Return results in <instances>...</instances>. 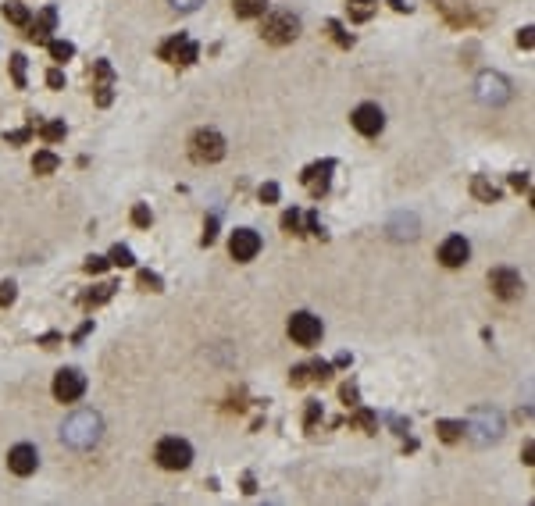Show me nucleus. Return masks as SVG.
<instances>
[{
	"label": "nucleus",
	"instance_id": "obj_13",
	"mask_svg": "<svg viewBox=\"0 0 535 506\" xmlns=\"http://www.w3.org/2000/svg\"><path fill=\"white\" fill-rule=\"evenodd\" d=\"M332 172H336V161H318V164H311L300 175V182L311 189L314 196H325L328 193V182H332Z\"/></svg>",
	"mask_w": 535,
	"mask_h": 506
},
{
	"label": "nucleus",
	"instance_id": "obj_21",
	"mask_svg": "<svg viewBox=\"0 0 535 506\" xmlns=\"http://www.w3.org/2000/svg\"><path fill=\"white\" fill-rule=\"evenodd\" d=\"M418 236V221L414 214H407V218H396L393 221V239H414Z\"/></svg>",
	"mask_w": 535,
	"mask_h": 506
},
{
	"label": "nucleus",
	"instance_id": "obj_26",
	"mask_svg": "<svg viewBox=\"0 0 535 506\" xmlns=\"http://www.w3.org/2000/svg\"><path fill=\"white\" fill-rule=\"evenodd\" d=\"M108 264H114V267H132V264H136V257H132V250H129V246H121V243H118V246L111 250Z\"/></svg>",
	"mask_w": 535,
	"mask_h": 506
},
{
	"label": "nucleus",
	"instance_id": "obj_34",
	"mask_svg": "<svg viewBox=\"0 0 535 506\" xmlns=\"http://www.w3.org/2000/svg\"><path fill=\"white\" fill-rule=\"evenodd\" d=\"M14 296H18L14 282H0V307H11V303H14Z\"/></svg>",
	"mask_w": 535,
	"mask_h": 506
},
{
	"label": "nucleus",
	"instance_id": "obj_40",
	"mask_svg": "<svg viewBox=\"0 0 535 506\" xmlns=\"http://www.w3.org/2000/svg\"><path fill=\"white\" fill-rule=\"evenodd\" d=\"M47 86H50V90H61V86H65V72H61V68H50V72H47Z\"/></svg>",
	"mask_w": 535,
	"mask_h": 506
},
{
	"label": "nucleus",
	"instance_id": "obj_7",
	"mask_svg": "<svg viewBox=\"0 0 535 506\" xmlns=\"http://www.w3.org/2000/svg\"><path fill=\"white\" fill-rule=\"evenodd\" d=\"M161 61H168V65H182V68H186V65H193V61L200 57V47L193 43V39L190 36H172V39H164V43H161Z\"/></svg>",
	"mask_w": 535,
	"mask_h": 506
},
{
	"label": "nucleus",
	"instance_id": "obj_45",
	"mask_svg": "<svg viewBox=\"0 0 535 506\" xmlns=\"http://www.w3.org/2000/svg\"><path fill=\"white\" fill-rule=\"evenodd\" d=\"M318 414H321V407H318V403H311V407H307V428H314Z\"/></svg>",
	"mask_w": 535,
	"mask_h": 506
},
{
	"label": "nucleus",
	"instance_id": "obj_35",
	"mask_svg": "<svg viewBox=\"0 0 535 506\" xmlns=\"http://www.w3.org/2000/svg\"><path fill=\"white\" fill-rule=\"evenodd\" d=\"M307 382H311V371H307V364H300V367L290 371V385H307Z\"/></svg>",
	"mask_w": 535,
	"mask_h": 506
},
{
	"label": "nucleus",
	"instance_id": "obj_27",
	"mask_svg": "<svg viewBox=\"0 0 535 506\" xmlns=\"http://www.w3.org/2000/svg\"><path fill=\"white\" fill-rule=\"evenodd\" d=\"M282 228L293 232V236H303V214H300V210H285V214H282Z\"/></svg>",
	"mask_w": 535,
	"mask_h": 506
},
{
	"label": "nucleus",
	"instance_id": "obj_4",
	"mask_svg": "<svg viewBox=\"0 0 535 506\" xmlns=\"http://www.w3.org/2000/svg\"><path fill=\"white\" fill-rule=\"evenodd\" d=\"M154 460L161 463L164 471H186L190 463H193V446H190L186 438H161Z\"/></svg>",
	"mask_w": 535,
	"mask_h": 506
},
{
	"label": "nucleus",
	"instance_id": "obj_25",
	"mask_svg": "<svg viewBox=\"0 0 535 506\" xmlns=\"http://www.w3.org/2000/svg\"><path fill=\"white\" fill-rule=\"evenodd\" d=\"M114 289H118V285H111V282H108V285H97V292L82 296V303H86V307H100V303H108V300L114 296Z\"/></svg>",
	"mask_w": 535,
	"mask_h": 506
},
{
	"label": "nucleus",
	"instance_id": "obj_44",
	"mask_svg": "<svg viewBox=\"0 0 535 506\" xmlns=\"http://www.w3.org/2000/svg\"><path fill=\"white\" fill-rule=\"evenodd\" d=\"M97 103H100V108H108V103H111V86H97Z\"/></svg>",
	"mask_w": 535,
	"mask_h": 506
},
{
	"label": "nucleus",
	"instance_id": "obj_8",
	"mask_svg": "<svg viewBox=\"0 0 535 506\" xmlns=\"http://www.w3.org/2000/svg\"><path fill=\"white\" fill-rule=\"evenodd\" d=\"M290 339L293 343H300V346H314V343H321V318H314V314H307V310H296L293 318H290Z\"/></svg>",
	"mask_w": 535,
	"mask_h": 506
},
{
	"label": "nucleus",
	"instance_id": "obj_6",
	"mask_svg": "<svg viewBox=\"0 0 535 506\" xmlns=\"http://www.w3.org/2000/svg\"><path fill=\"white\" fill-rule=\"evenodd\" d=\"M475 97L482 103H489V108H500V103L510 100V82L500 75V72H482L475 79Z\"/></svg>",
	"mask_w": 535,
	"mask_h": 506
},
{
	"label": "nucleus",
	"instance_id": "obj_29",
	"mask_svg": "<svg viewBox=\"0 0 535 506\" xmlns=\"http://www.w3.org/2000/svg\"><path fill=\"white\" fill-rule=\"evenodd\" d=\"M307 371H311V382H328V378H332V364H325V361L307 364Z\"/></svg>",
	"mask_w": 535,
	"mask_h": 506
},
{
	"label": "nucleus",
	"instance_id": "obj_41",
	"mask_svg": "<svg viewBox=\"0 0 535 506\" xmlns=\"http://www.w3.org/2000/svg\"><path fill=\"white\" fill-rule=\"evenodd\" d=\"M343 403H346V407H357V385H354V382L343 385Z\"/></svg>",
	"mask_w": 535,
	"mask_h": 506
},
{
	"label": "nucleus",
	"instance_id": "obj_3",
	"mask_svg": "<svg viewBox=\"0 0 535 506\" xmlns=\"http://www.w3.org/2000/svg\"><path fill=\"white\" fill-rule=\"evenodd\" d=\"M261 36L268 39V43H275V47L293 43V39L300 36V18L293 11H272L264 18V26H261Z\"/></svg>",
	"mask_w": 535,
	"mask_h": 506
},
{
	"label": "nucleus",
	"instance_id": "obj_48",
	"mask_svg": "<svg viewBox=\"0 0 535 506\" xmlns=\"http://www.w3.org/2000/svg\"><path fill=\"white\" fill-rule=\"evenodd\" d=\"M393 4V11H410V4H403V0H389Z\"/></svg>",
	"mask_w": 535,
	"mask_h": 506
},
{
	"label": "nucleus",
	"instance_id": "obj_14",
	"mask_svg": "<svg viewBox=\"0 0 535 506\" xmlns=\"http://www.w3.org/2000/svg\"><path fill=\"white\" fill-rule=\"evenodd\" d=\"M36 463H39V453H36V446H29V442H22V446H14V449L8 453V467H11L18 478H29V474L36 471Z\"/></svg>",
	"mask_w": 535,
	"mask_h": 506
},
{
	"label": "nucleus",
	"instance_id": "obj_9",
	"mask_svg": "<svg viewBox=\"0 0 535 506\" xmlns=\"http://www.w3.org/2000/svg\"><path fill=\"white\" fill-rule=\"evenodd\" d=\"M489 289L496 292L500 300H518V296H521V289H525V282H521L518 271L496 267V271H489Z\"/></svg>",
	"mask_w": 535,
	"mask_h": 506
},
{
	"label": "nucleus",
	"instance_id": "obj_19",
	"mask_svg": "<svg viewBox=\"0 0 535 506\" xmlns=\"http://www.w3.org/2000/svg\"><path fill=\"white\" fill-rule=\"evenodd\" d=\"M4 18H8V22H14V26H29L32 22L29 8L22 4V0H8V4H4Z\"/></svg>",
	"mask_w": 535,
	"mask_h": 506
},
{
	"label": "nucleus",
	"instance_id": "obj_11",
	"mask_svg": "<svg viewBox=\"0 0 535 506\" xmlns=\"http://www.w3.org/2000/svg\"><path fill=\"white\" fill-rule=\"evenodd\" d=\"M86 392V378H82L79 371H57V378H54V396L61 399V403H75V399Z\"/></svg>",
	"mask_w": 535,
	"mask_h": 506
},
{
	"label": "nucleus",
	"instance_id": "obj_24",
	"mask_svg": "<svg viewBox=\"0 0 535 506\" xmlns=\"http://www.w3.org/2000/svg\"><path fill=\"white\" fill-rule=\"evenodd\" d=\"M47 47H50V57L57 61V65H65V61H68V57L75 54V47L68 43V39H50Z\"/></svg>",
	"mask_w": 535,
	"mask_h": 506
},
{
	"label": "nucleus",
	"instance_id": "obj_33",
	"mask_svg": "<svg viewBox=\"0 0 535 506\" xmlns=\"http://www.w3.org/2000/svg\"><path fill=\"white\" fill-rule=\"evenodd\" d=\"M328 32H332V39H336L339 47H354V36H346V32H343V26L336 22V18L328 22Z\"/></svg>",
	"mask_w": 535,
	"mask_h": 506
},
{
	"label": "nucleus",
	"instance_id": "obj_31",
	"mask_svg": "<svg viewBox=\"0 0 535 506\" xmlns=\"http://www.w3.org/2000/svg\"><path fill=\"white\" fill-rule=\"evenodd\" d=\"M354 425L364 428V432H375V428H378V421H375L372 410H357V414H354Z\"/></svg>",
	"mask_w": 535,
	"mask_h": 506
},
{
	"label": "nucleus",
	"instance_id": "obj_17",
	"mask_svg": "<svg viewBox=\"0 0 535 506\" xmlns=\"http://www.w3.org/2000/svg\"><path fill=\"white\" fill-rule=\"evenodd\" d=\"M471 193H475L482 203H496V200H500V189L492 185L485 175H475V182H471Z\"/></svg>",
	"mask_w": 535,
	"mask_h": 506
},
{
	"label": "nucleus",
	"instance_id": "obj_18",
	"mask_svg": "<svg viewBox=\"0 0 535 506\" xmlns=\"http://www.w3.org/2000/svg\"><path fill=\"white\" fill-rule=\"evenodd\" d=\"M57 164H61V161H57V154L39 150V154L32 157V172H36V175H54V172H57Z\"/></svg>",
	"mask_w": 535,
	"mask_h": 506
},
{
	"label": "nucleus",
	"instance_id": "obj_32",
	"mask_svg": "<svg viewBox=\"0 0 535 506\" xmlns=\"http://www.w3.org/2000/svg\"><path fill=\"white\" fill-rule=\"evenodd\" d=\"M139 285H143V289H150V292H161V289H164L161 275H154V271H139Z\"/></svg>",
	"mask_w": 535,
	"mask_h": 506
},
{
	"label": "nucleus",
	"instance_id": "obj_16",
	"mask_svg": "<svg viewBox=\"0 0 535 506\" xmlns=\"http://www.w3.org/2000/svg\"><path fill=\"white\" fill-rule=\"evenodd\" d=\"M54 26H57V11L54 8H43V11H39V18H36V22H29L26 29V36L32 39V43H50V32H54Z\"/></svg>",
	"mask_w": 535,
	"mask_h": 506
},
{
	"label": "nucleus",
	"instance_id": "obj_38",
	"mask_svg": "<svg viewBox=\"0 0 535 506\" xmlns=\"http://www.w3.org/2000/svg\"><path fill=\"white\" fill-rule=\"evenodd\" d=\"M214 236H218V218H211L208 225H203V239H200V243H203V246H211Z\"/></svg>",
	"mask_w": 535,
	"mask_h": 506
},
{
	"label": "nucleus",
	"instance_id": "obj_43",
	"mask_svg": "<svg viewBox=\"0 0 535 506\" xmlns=\"http://www.w3.org/2000/svg\"><path fill=\"white\" fill-rule=\"evenodd\" d=\"M29 136H32V125H29V129H18V132H8L4 139H8V143H26Z\"/></svg>",
	"mask_w": 535,
	"mask_h": 506
},
{
	"label": "nucleus",
	"instance_id": "obj_1",
	"mask_svg": "<svg viewBox=\"0 0 535 506\" xmlns=\"http://www.w3.org/2000/svg\"><path fill=\"white\" fill-rule=\"evenodd\" d=\"M100 432H104V421H100L97 410H79L65 421V428H61V438H65V446L72 449H93L100 442Z\"/></svg>",
	"mask_w": 535,
	"mask_h": 506
},
{
	"label": "nucleus",
	"instance_id": "obj_5",
	"mask_svg": "<svg viewBox=\"0 0 535 506\" xmlns=\"http://www.w3.org/2000/svg\"><path fill=\"white\" fill-rule=\"evenodd\" d=\"M190 157L196 164H218L225 157V139L214 129H196L190 139Z\"/></svg>",
	"mask_w": 535,
	"mask_h": 506
},
{
	"label": "nucleus",
	"instance_id": "obj_42",
	"mask_svg": "<svg viewBox=\"0 0 535 506\" xmlns=\"http://www.w3.org/2000/svg\"><path fill=\"white\" fill-rule=\"evenodd\" d=\"M168 4H172L175 11H196V8L203 4V0H168Z\"/></svg>",
	"mask_w": 535,
	"mask_h": 506
},
{
	"label": "nucleus",
	"instance_id": "obj_12",
	"mask_svg": "<svg viewBox=\"0 0 535 506\" xmlns=\"http://www.w3.org/2000/svg\"><path fill=\"white\" fill-rule=\"evenodd\" d=\"M350 121H354V129H357L361 136H378L382 125H385V114H382L378 103H361Z\"/></svg>",
	"mask_w": 535,
	"mask_h": 506
},
{
	"label": "nucleus",
	"instance_id": "obj_46",
	"mask_svg": "<svg viewBox=\"0 0 535 506\" xmlns=\"http://www.w3.org/2000/svg\"><path fill=\"white\" fill-rule=\"evenodd\" d=\"M510 185H514V189H528V175H521V172L510 175Z\"/></svg>",
	"mask_w": 535,
	"mask_h": 506
},
{
	"label": "nucleus",
	"instance_id": "obj_36",
	"mask_svg": "<svg viewBox=\"0 0 535 506\" xmlns=\"http://www.w3.org/2000/svg\"><path fill=\"white\" fill-rule=\"evenodd\" d=\"M257 196H261V203H275V200H279V185H275V182H264Z\"/></svg>",
	"mask_w": 535,
	"mask_h": 506
},
{
	"label": "nucleus",
	"instance_id": "obj_47",
	"mask_svg": "<svg viewBox=\"0 0 535 506\" xmlns=\"http://www.w3.org/2000/svg\"><path fill=\"white\" fill-rule=\"evenodd\" d=\"M243 492H246V496H254V492H257V485H254V474H246V478H243Z\"/></svg>",
	"mask_w": 535,
	"mask_h": 506
},
{
	"label": "nucleus",
	"instance_id": "obj_39",
	"mask_svg": "<svg viewBox=\"0 0 535 506\" xmlns=\"http://www.w3.org/2000/svg\"><path fill=\"white\" fill-rule=\"evenodd\" d=\"M535 29L532 26H525V29H518V47H525V50H532V43H535V36H532Z\"/></svg>",
	"mask_w": 535,
	"mask_h": 506
},
{
	"label": "nucleus",
	"instance_id": "obj_23",
	"mask_svg": "<svg viewBox=\"0 0 535 506\" xmlns=\"http://www.w3.org/2000/svg\"><path fill=\"white\" fill-rule=\"evenodd\" d=\"M36 125V121H32ZM36 129H39V136H43L47 143H57V139H65V121H43V125H36Z\"/></svg>",
	"mask_w": 535,
	"mask_h": 506
},
{
	"label": "nucleus",
	"instance_id": "obj_28",
	"mask_svg": "<svg viewBox=\"0 0 535 506\" xmlns=\"http://www.w3.org/2000/svg\"><path fill=\"white\" fill-rule=\"evenodd\" d=\"M11 79H14L18 90H26V57H22V54L11 57Z\"/></svg>",
	"mask_w": 535,
	"mask_h": 506
},
{
	"label": "nucleus",
	"instance_id": "obj_20",
	"mask_svg": "<svg viewBox=\"0 0 535 506\" xmlns=\"http://www.w3.org/2000/svg\"><path fill=\"white\" fill-rule=\"evenodd\" d=\"M264 8H268V0H232V11L239 18H257L264 14Z\"/></svg>",
	"mask_w": 535,
	"mask_h": 506
},
{
	"label": "nucleus",
	"instance_id": "obj_10",
	"mask_svg": "<svg viewBox=\"0 0 535 506\" xmlns=\"http://www.w3.org/2000/svg\"><path fill=\"white\" fill-rule=\"evenodd\" d=\"M229 253H232L236 261H243V264L254 261L257 253H261V236H257L254 228H236L232 236H229Z\"/></svg>",
	"mask_w": 535,
	"mask_h": 506
},
{
	"label": "nucleus",
	"instance_id": "obj_22",
	"mask_svg": "<svg viewBox=\"0 0 535 506\" xmlns=\"http://www.w3.org/2000/svg\"><path fill=\"white\" fill-rule=\"evenodd\" d=\"M436 432L443 442H457V438H464V421H439Z\"/></svg>",
	"mask_w": 535,
	"mask_h": 506
},
{
	"label": "nucleus",
	"instance_id": "obj_37",
	"mask_svg": "<svg viewBox=\"0 0 535 506\" xmlns=\"http://www.w3.org/2000/svg\"><path fill=\"white\" fill-rule=\"evenodd\" d=\"M82 267H86L90 275H100V271L108 267V257H86V264H82Z\"/></svg>",
	"mask_w": 535,
	"mask_h": 506
},
{
	"label": "nucleus",
	"instance_id": "obj_15",
	"mask_svg": "<svg viewBox=\"0 0 535 506\" xmlns=\"http://www.w3.org/2000/svg\"><path fill=\"white\" fill-rule=\"evenodd\" d=\"M467 257H471V246H467L464 236H450V239L439 246V261H443L446 267H464Z\"/></svg>",
	"mask_w": 535,
	"mask_h": 506
},
{
	"label": "nucleus",
	"instance_id": "obj_2",
	"mask_svg": "<svg viewBox=\"0 0 535 506\" xmlns=\"http://www.w3.org/2000/svg\"><path fill=\"white\" fill-rule=\"evenodd\" d=\"M464 435H471V442H478V446H489V442H496L503 435V417L492 407H475L467 414Z\"/></svg>",
	"mask_w": 535,
	"mask_h": 506
},
{
	"label": "nucleus",
	"instance_id": "obj_30",
	"mask_svg": "<svg viewBox=\"0 0 535 506\" xmlns=\"http://www.w3.org/2000/svg\"><path fill=\"white\" fill-rule=\"evenodd\" d=\"M150 221H154V218H150V207H147V203H136V207H132V225H136V228H150Z\"/></svg>",
	"mask_w": 535,
	"mask_h": 506
}]
</instances>
